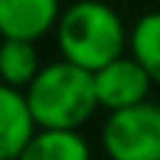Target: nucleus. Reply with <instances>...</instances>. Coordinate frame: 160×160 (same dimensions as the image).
Listing matches in <instances>:
<instances>
[{
	"mask_svg": "<svg viewBox=\"0 0 160 160\" xmlns=\"http://www.w3.org/2000/svg\"><path fill=\"white\" fill-rule=\"evenodd\" d=\"M25 101L42 129H79L98 110L93 73L68 59L39 68L25 87Z\"/></svg>",
	"mask_w": 160,
	"mask_h": 160,
	"instance_id": "f257e3e1",
	"label": "nucleus"
},
{
	"mask_svg": "<svg viewBox=\"0 0 160 160\" xmlns=\"http://www.w3.org/2000/svg\"><path fill=\"white\" fill-rule=\"evenodd\" d=\"M127 42L129 37L121 17L104 0H79L56 20V45L62 59L90 73L118 59Z\"/></svg>",
	"mask_w": 160,
	"mask_h": 160,
	"instance_id": "f03ea898",
	"label": "nucleus"
},
{
	"mask_svg": "<svg viewBox=\"0 0 160 160\" xmlns=\"http://www.w3.org/2000/svg\"><path fill=\"white\" fill-rule=\"evenodd\" d=\"M101 143L110 160H160V104L143 98L110 112Z\"/></svg>",
	"mask_w": 160,
	"mask_h": 160,
	"instance_id": "7ed1b4c3",
	"label": "nucleus"
},
{
	"mask_svg": "<svg viewBox=\"0 0 160 160\" xmlns=\"http://www.w3.org/2000/svg\"><path fill=\"white\" fill-rule=\"evenodd\" d=\"M93 84H96L98 107L115 112V110H124V107H132V104L143 101L149 96L152 79L135 56L121 53L118 59L93 70Z\"/></svg>",
	"mask_w": 160,
	"mask_h": 160,
	"instance_id": "20e7f679",
	"label": "nucleus"
},
{
	"mask_svg": "<svg viewBox=\"0 0 160 160\" xmlns=\"http://www.w3.org/2000/svg\"><path fill=\"white\" fill-rule=\"evenodd\" d=\"M59 0H0V37L39 39L59 20Z\"/></svg>",
	"mask_w": 160,
	"mask_h": 160,
	"instance_id": "39448f33",
	"label": "nucleus"
},
{
	"mask_svg": "<svg viewBox=\"0 0 160 160\" xmlns=\"http://www.w3.org/2000/svg\"><path fill=\"white\" fill-rule=\"evenodd\" d=\"M34 132L37 121L28 110L25 93L0 82V160H17Z\"/></svg>",
	"mask_w": 160,
	"mask_h": 160,
	"instance_id": "423d86ee",
	"label": "nucleus"
},
{
	"mask_svg": "<svg viewBox=\"0 0 160 160\" xmlns=\"http://www.w3.org/2000/svg\"><path fill=\"white\" fill-rule=\"evenodd\" d=\"M17 160H90V146L79 135V129L37 127Z\"/></svg>",
	"mask_w": 160,
	"mask_h": 160,
	"instance_id": "0eeeda50",
	"label": "nucleus"
},
{
	"mask_svg": "<svg viewBox=\"0 0 160 160\" xmlns=\"http://www.w3.org/2000/svg\"><path fill=\"white\" fill-rule=\"evenodd\" d=\"M39 70V56L34 39L3 37L0 42V82L11 87H28V82Z\"/></svg>",
	"mask_w": 160,
	"mask_h": 160,
	"instance_id": "6e6552de",
	"label": "nucleus"
},
{
	"mask_svg": "<svg viewBox=\"0 0 160 160\" xmlns=\"http://www.w3.org/2000/svg\"><path fill=\"white\" fill-rule=\"evenodd\" d=\"M129 48L149 79L160 84V11H149L135 22L129 31Z\"/></svg>",
	"mask_w": 160,
	"mask_h": 160,
	"instance_id": "1a4fd4ad",
	"label": "nucleus"
}]
</instances>
